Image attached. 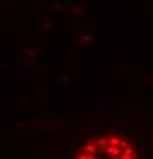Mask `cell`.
<instances>
[{
	"mask_svg": "<svg viewBox=\"0 0 153 159\" xmlns=\"http://www.w3.org/2000/svg\"><path fill=\"white\" fill-rule=\"evenodd\" d=\"M106 153L107 154H112V156H118V154L121 153V150L116 148V147H107L106 148Z\"/></svg>",
	"mask_w": 153,
	"mask_h": 159,
	"instance_id": "cell-1",
	"label": "cell"
},
{
	"mask_svg": "<svg viewBox=\"0 0 153 159\" xmlns=\"http://www.w3.org/2000/svg\"><path fill=\"white\" fill-rule=\"evenodd\" d=\"M95 142H97V145H100V147H104V145H106L109 141H107L106 138H97V139H95Z\"/></svg>",
	"mask_w": 153,
	"mask_h": 159,
	"instance_id": "cell-2",
	"label": "cell"
}]
</instances>
